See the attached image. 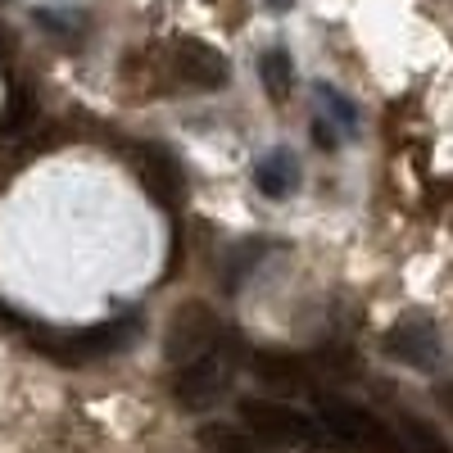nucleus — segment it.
<instances>
[{
	"label": "nucleus",
	"instance_id": "obj_1",
	"mask_svg": "<svg viewBox=\"0 0 453 453\" xmlns=\"http://www.w3.org/2000/svg\"><path fill=\"white\" fill-rule=\"evenodd\" d=\"M318 426L331 449L345 453H403V440L386 418L340 395H318Z\"/></svg>",
	"mask_w": 453,
	"mask_h": 453
},
{
	"label": "nucleus",
	"instance_id": "obj_2",
	"mask_svg": "<svg viewBox=\"0 0 453 453\" xmlns=\"http://www.w3.org/2000/svg\"><path fill=\"white\" fill-rule=\"evenodd\" d=\"M236 358H241V340L232 331H222L204 354L177 363V372H173V399L186 412H209L226 395V386H232Z\"/></svg>",
	"mask_w": 453,
	"mask_h": 453
},
{
	"label": "nucleus",
	"instance_id": "obj_3",
	"mask_svg": "<svg viewBox=\"0 0 453 453\" xmlns=\"http://www.w3.org/2000/svg\"><path fill=\"white\" fill-rule=\"evenodd\" d=\"M241 426L250 435H258L273 449H322L326 435L318 426V418H309L304 408L281 403V399H241Z\"/></svg>",
	"mask_w": 453,
	"mask_h": 453
},
{
	"label": "nucleus",
	"instance_id": "obj_4",
	"mask_svg": "<svg viewBox=\"0 0 453 453\" xmlns=\"http://www.w3.org/2000/svg\"><path fill=\"white\" fill-rule=\"evenodd\" d=\"M136 340V318H119L104 326H87V331H36V349L59 358V363H87V358H104L119 354Z\"/></svg>",
	"mask_w": 453,
	"mask_h": 453
},
{
	"label": "nucleus",
	"instance_id": "obj_5",
	"mask_svg": "<svg viewBox=\"0 0 453 453\" xmlns=\"http://www.w3.org/2000/svg\"><path fill=\"white\" fill-rule=\"evenodd\" d=\"M168 64L173 73L186 82V87H200V91H218L232 82V64H226V55L209 42H200V36H177V42L168 46Z\"/></svg>",
	"mask_w": 453,
	"mask_h": 453
},
{
	"label": "nucleus",
	"instance_id": "obj_6",
	"mask_svg": "<svg viewBox=\"0 0 453 453\" xmlns=\"http://www.w3.org/2000/svg\"><path fill=\"white\" fill-rule=\"evenodd\" d=\"M226 326L218 322V313L209 309V304H186L173 322H168V335H164V354H168V363L177 367V363H186V358H196V354H204L213 340L222 335Z\"/></svg>",
	"mask_w": 453,
	"mask_h": 453
},
{
	"label": "nucleus",
	"instance_id": "obj_7",
	"mask_svg": "<svg viewBox=\"0 0 453 453\" xmlns=\"http://www.w3.org/2000/svg\"><path fill=\"white\" fill-rule=\"evenodd\" d=\"M386 354L408 363V367H435L444 358V340H440V326L431 318H403L399 326L386 331Z\"/></svg>",
	"mask_w": 453,
	"mask_h": 453
},
{
	"label": "nucleus",
	"instance_id": "obj_8",
	"mask_svg": "<svg viewBox=\"0 0 453 453\" xmlns=\"http://www.w3.org/2000/svg\"><path fill=\"white\" fill-rule=\"evenodd\" d=\"M132 173H136V181L145 186V196L155 200L159 209H177L186 181H181V168H177V159L168 155V150H159V145L136 150V155H132Z\"/></svg>",
	"mask_w": 453,
	"mask_h": 453
},
{
	"label": "nucleus",
	"instance_id": "obj_9",
	"mask_svg": "<svg viewBox=\"0 0 453 453\" xmlns=\"http://www.w3.org/2000/svg\"><path fill=\"white\" fill-rule=\"evenodd\" d=\"M250 372L277 390H304L309 386V367L290 354H250Z\"/></svg>",
	"mask_w": 453,
	"mask_h": 453
},
{
	"label": "nucleus",
	"instance_id": "obj_10",
	"mask_svg": "<svg viewBox=\"0 0 453 453\" xmlns=\"http://www.w3.org/2000/svg\"><path fill=\"white\" fill-rule=\"evenodd\" d=\"M254 186H258V191L268 196V200L290 196L295 186H299V168H295V159L286 155V150H273V155L254 168Z\"/></svg>",
	"mask_w": 453,
	"mask_h": 453
},
{
	"label": "nucleus",
	"instance_id": "obj_11",
	"mask_svg": "<svg viewBox=\"0 0 453 453\" xmlns=\"http://www.w3.org/2000/svg\"><path fill=\"white\" fill-rule=\"evenodd\" d=\"M200 444H204L209 453H277L273 444H263V440L250 435L245 426H226V422L200 426Z\"/></svg>",
	"mask_w": 453,
	"mask_h": 453
},
{
	"label": "nucleus",
	"instance_id": "obj_12",
	"mask_svg": "<svg viewBox=\"0 0 453 453\" xmlns=\"http://www.w3.org/2000/svg\"><path fill=\"white\" fill-rule=\"evenodd\" d=\"M399 440H403V453H453L449 440L431 422H422L418 412H399Z\"/></svg>",
	"mask_w": 453,
	"mask_h": 453
},
{
	"label": "nucleus",
	"instance_id": "obj_13",
	"mask_svg": "<svg viewBox=\"0 0 453 453\" xmlns=\"http://www.w3.org/2000/svg\"><path fill=\"white\" fill-rule=\"evenodd\" d=\"M258 73H263V87H268V96L281 104L290 96V82H295V68H290V55L281 46H273L268 55L258 59Z\"/></svg>",
	"mask_w": 453,
	"mask_h": 453
},
{
	"label": "nucleus",
	"instance_id": "obj_14",
	"mask_svg": "<svg viewBox=\"0 0 453 453\" xmlns=\"http://www.w3.org/2000/svg\"><path fill=\"white\" fill-rule=\"evenodd\" d=\"M318 100L335 113V123H340V127H354V104H349L345 96H340L335 87H318Z\"/></svg>",
	"mask_w": 453,
	"mask_h": 453
},
{
	"label": "nucleus",
	"instance_id": "obj_15",
	"mask_svg": "<svg viewBox=\"0 0 453 453\" xmlns=\"http://www.w3.org/2000/svg\"><path fill=\"white\" fill-rule=\"evenodd\" d=\"M440 403H444V412L453 418V381H449V386H440Z\"/></svg>",
	"mask_w": 453,
	"mask_h": 453
},
{
	"label": "nucleus",
	"instance_id": "obj_16",
	"mask_svg": "<svg viewBox=\"0 0 453 453\" xmlns=\"http://www.w3.org/2000/svg\"><path fill=\"white\" fill-rule=\"evenodd\" d=\"M268 5H273V10H290V0H268Z\"/></svg>",
	"mask_w": 453,
	"mask_h": 453
}]
</instances>
